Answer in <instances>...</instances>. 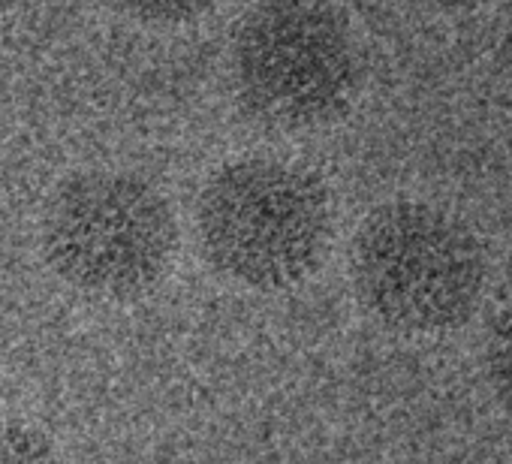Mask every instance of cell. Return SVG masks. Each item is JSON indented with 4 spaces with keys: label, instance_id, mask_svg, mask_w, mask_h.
<instances>
[{
    "label": "cell",
    "instance_id": "1",
    "mask_svg": "<svg viewBox=\"0 0 512 464\" xmlns=\"http://www.w3.org/2000/svg\"><path fill=\"white\" fill-rule=\"evenodd\" d=\"M485 251L452 211L389 199L365 214L350 242V284L371 320L404 338L461 329L485 296Z\"/></svg>",
    "mask_w": 512,
    "mask_h": 464
},
{
    "label": "cell",
    "instance_id": "2",
    "mask_svg": "<svg viewBox=\"0 0 512 464\" xmlns=\"http://www.w3.org/2000/svg\"><path fill=\"white\" fill-rule=\"evenodd\" d=\"M193 220L205 263L256 293L299 287L332 245L326 184L278 157H238L217 166L196 196Z\"/></svg>",
    "mask_w": 512,
    "mask_h": 464
},
{
    "label": "cell",
    "instance_id": "3",
    "mask_svg": "<svg viewBox=\"0 0 512 464\" xmlns=\"http://www.w3.org/2000/svg\"><path fill=\"white\" fill-rule=\"evenodd\" d=\"M52 272L97 299H136L154 290L178 251L169 199L124 169H82L64 178L40 220Z\"/></svg>",
    "mask_w": 512,
    "mask_h": 464
},
{
    "label": "cell",
    "instance_id": "4",
    "mask_svg": "<svg viewBox=\"0 0 512 464\" xmlns=\"http://www.w3.org/2000/svg\"><path fill=\"white\" fill-rule=\"evenodd\" d=\"M359 76L353 31L332 7L275 0L235 22L232 91L241 109L266 127L311 130L338 121L356 100Z\"/></svg>",
    "mask_w": 512,
    "mask_h": 464
},
{
    "label": "cell",
    "instance_id": "5",
    "mask_svg": "<svg viewBox=\"0 0 512 464\" xmlns=\"http://www.w3.org/2000/svg\"><path fill=\"white\" fill-rule=\"evenodd\" d=\"M485 380L500 404V410L512 419V299L497 311L485 332Z\"/></svg>",
    "mask_w": 512,
    "mask_h": 464
},
{
    "label": "cell",
    "instance_id": "6",
    "mask_svg": "<svg viewBox=\"0 0 512 464\" xmlns=\"http://www.w3.org/2000/svg\"><path fill=\"white\" fill-rule=\"evenodd\" d=\"M0 464H58V455L40 428L0 419Z\"/></svg>",
    "mask_w": 512,
    "mask_h": 464
},
{
    "label": "cell",
    "instance_id": "7",
    "mask_svg": "<svg viewBox=\"0 0 512 464\" xmlns=\"http://www.w3.org/2000/svg\"><path fill=\"white\" fill-rule=\"evenodd\" d=\"M500 64H503V73L512 85V19L503 31V40H500Z\"/></svg>",
    "mask_w": 512,
    "mask_h": 464
}]
</instances>
